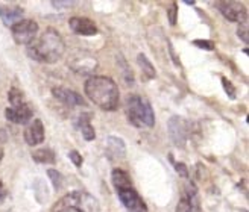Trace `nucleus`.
I'll return each mask as SVG.
<instances>
[{"mask_svg": "<svg viewBox=\"0 0 249 212\" xmlns=\"http://www.w3.org/2000/svg\"><path fill=\"white\" fill-rule=\"evenodd\" d=\"M66 52V44L62 36L52 28H47L38 40H34L28 46V55L38 62L53 64Z\"/></svg>", "mask_w": 249, "mask_h": 212, "instance_id": "f257e3e1", "label": "nucleus"}, {"mask_svg": "<svg viewBox=\"0 0 249 212\" xmlns=\"http://www.w3.org/2000/svg\"><path fill=\"white\" fill-rule=\"evenodd\" d=\"M85 94L104 111H116L119 106V86L107 76H94L85 82Z\"/></svg>", "mask_w": 249, "mask_h": 212, "instance_id": "f03ea898", "label": "nucleus"}, {"mask_svg": "<svg viewBox=\"0 0 249 212\" xmlns=\"http://www.w3.org/2000/svg\"><path fill=\"white\" fill-rule=\"evenodd\" d=\"M126 117L135 128H152L155 123V115L147 98L140 96H129L126 100Z\"/></svg>", "mask_w": 249, "mask_h": 212, "instance_id": "7ed1b4c3", "label": "nucleus"}, {"mask_svg": "<svg viewBox=\"0 0 249 212\" xmlns=\"http://www.w3.org/2000/svg\"><path fill=\"white\" fill-rule=\"evenodd\" d=\"M56 203L64 205V206H73L82 212H99L97 198L85 191H73L64 196Z\"/></svg>", "mask_w": 249, "mask_h": 212, "instance_id": "20e7f679", "label": "nucleus"}, {"mask_svg": "<svg viewBox=\"0 0 249 212\" xmlns=\"http://www.w3.org/2000/svg\"><path fill=\"white\" fill-rule=\"evenodd\" d=\"M11 31H12V36H14V41L17 44L29 46L35 40L36 32H38V24L34 20H21L17 24H14Z\"/></svg>", "mask_w": 249, "mask_h": 212, "instance_id": "39448f33", "label": "nucleus"}, {"mask_svg": "<svg viewBox=\"0 0 249 212\" xmlns=\"http://www.w3.org/2000/svg\"><path fill=\"white\" fill-rule=\"evenodd\" d=\"M169 135L178 147H184L189 136V121L182 117H172L167 123Z\"/></svg>", "mask_w": 249, "mask_h": 212, "instance_id": "423d86ee", "label": "nucleus"}, {"mask_svg": "<svg viewBox=\"0 0 249 212\" xmlns=\"http://www.w3.org/2000/svg\"><path fill=\"white\" fill-rule=\"evenodd\" d=\"M222 16L225 17L230 21H235V23H246L248 14H246V8L242 3L237 2H220L217 3Z\"/></svg>", "mask_w": 249, "mask_h": 212, "instance_id": "0eeeda50", "label": "nucleus"}, {"mask_svg": "<svg viewBox=\"0 0 249 212\" xmlns=\"http://www.w3.org/2000/svg\"><path fill=\"white\" fill-rule=\"evenodd\" d=\"M5 115L9 121L16 123V124H26L34 117V109H32L31 103L23 102L16 106H9L5 111Z\"/></svg>", "mask_w": 249, "mask_h": 212, "instance_id": "6e6552de", "label": "nucleus"}, {"mask_svg": "<svg viewBox=\"0 0 249 212\" xmlns=\"http://www.w3.org/2000/svg\"><path fill=\"white\" fill-rule=\"evenodd\" d=\"M177 212H201L199 208V198L195 185H187V188L179 198V203L177 206Z\"/></svg>", "mask_w": 249, "mask_h": 212, "instance_id": "1a4fd4ad", "label": "nucleus"}, {"mask_svg": "<svg viewBox=\"0 0 249 212\" xmlns=\"http://www.w3.org/2000/svg\"><path fill=\"white\" fill-rule=\"evenodd\" d=\"M70 67L76 71V73H81V74H89V73H93L97 67V61L93 55L90 53H81V55H76L73 56L71 61H70Z\"/></svg>", "mask_w": 249, "mask_h": 212, "instance_id": "9d476101", "label": "nucleus"}, {"mask_svg": "<svg viewBox=\"0 0 249 212\" xmlns=\"http://www.w3.org/2000/svg\"><path fill=\"white\" fill-rule=\"evenodd\" d=\"M119 198L122 200V203L124 205V208H128L131 211H146V206L143 205L140 196L137 194V191L134 190V186H129V188L124 190H119Z\"/></svg>", "mask_w": 249, "mask_h": 212, "instance_id": "9b49d317", "label": "nucleus"}, {"mask_svg": "<svg viewBox=\"0 0 249 212\" xmlns=\"http://www.w3.org/2000/svg\"><path fill=\"white\" fill-rule=\"evenodd\" d=\"M69 24H70V29L74 33H78V35L90 36V35H96L97 33L96 24L90 18H85V17H73V18H70Z\"/></svg>", "mask_w": 249, "mask_h": 212, "instance_id": "f8f14e48", "label": "nucleus"}, {"mask_svg": "<svg viewBox=\"0 0 249 212\" xmlns=\"http://www.w3.org/2000/svg\"><path fill=\"white\" fill-rule=\"evenodd\" d=\"M24 140L29 146H36L44 141V126L41 120L35 118L24 130Z\"/></svg>", "mask_w": 249, "mask_h": 212, "instance_id": "ddd939ff", "label": "nucleus"}, {"mask_svg": "<svg viewBox=\"0 0 249 212\" xmlns=\"http://www.w3.org/2000/svg\"><path fill=\"white\" fill-rule=\"evenodd\" d=\"M53 96L58 98V100H61L62 103H66L69 106H85V102L84 98L76 93V91H71L69 88H53L52 90Z\"/></svg>", "mask_w": 249, "mask_h": 212, "instance_id": "4468645a", "label": "nucleus"}, {"mask_svg": "<svg viewBox=\"0 0 249 212\" xmlns=\"http://www.w3.org/2000/svg\"><path fill=\"white\" fill-rule=\"evenodd\" d=\"M0 18L6 24V26L12 28L14 24L23 20V9L20 6H3L0 5Z\"/></svg>", "mask_w": 249, "mask_h": 212, "instance_id": "2eb2a0df", "label": "nucleus"}, {"mask_svg": "<svg viewBox=\"0 0 249 212\" xmlns=\"http://www.w3.org/2000/svg\"><path fill=\"white\" fill-rule=\"evenodd\" d=\"M107 148H108L109 158H113V159H120L126 155V146H124L123 140L117 138V136H108Z\"/></svg>", "mask_w": 249, "mask_h": 212, "instance_id": "dca6fc26", "label": "nucleus"}, {"mask_svg": "<svg viewBox=\"0 0 249 212\" xmlns=\"http://www.w3.org/2000/svg\"><path fill=\"white\" fill-rule=\"evenodd\" d=\"M113 183L114 186L119 190H124V188H129V186H132V182L129 179V174L126 171H123V170H114L113 171Z\"/></svg>", "mask_w": 249, "mask_h": 212, "instance_id": "f3484780", "label": "nucleus"}, {"mask_svg": "<svg viewBox=\"0 0 249 212\" xmlns=\"http://www.w3.org/2000/svg\"><path fill=\"white\" fill-rule=\"evenodd\" d=\"M32 159L35 162H40V164H55V153L51 148H40L32 155Z\"/></svg>", "mask_w": 249, "mask_h": 212, "instance_id": "a211bd4d", "label": "nucleus"}, {"mask_svg": "<svg viewBox=\"0 0 249 212\" xmlns=\"http://www.w3.org/2000/svg\"><path fill=\"white\" fill-rule=\"evenodd\" d=\"M137 62H139V65L142 67V70H143V73L146 74L147 78H151V79H154L155 76H157V73H155V68H154V65L151 64V61H149L143 53H140L139 55V58H137Z\"/></svg>", "mask_w": 249, "mask_h": 212, "instance_id": "6ab92c4d", "label": "nucleus"}, {"mask_svg": "<svg viewBox=\"0 0 249 212\" xmlns=\"http://www.w3.org/2000/svg\"><path fill=\"white\" fill-rule=\"evenodd\" d=\"M81 130H82V135L87 141H93L96 138V132L90 124V118L81 117Z\"/></svg>", "mask_w": 249, "mask_h": 212, "instance_id": "aec40b11", "label": "nucleus"}, {"mask_svg": "<svg viewBox=\"0 0 249 212\" xmlns=\"http://www.w3.org/2000/svg\"><path fill=\"white\" fill-rule=\"evenodd\" d=\"M47 174H49V178H51V180H52V183H53V188H55V190L62 188V185H64V179H62V174H61L59 171L51 168V170H47Z\"/></svg>", "mask_w": 249, "mask_h": 212, "instance_id": "412c9836", "label": "nucleus"}, {"mask_svg": "<svg viewBox=\"0 0 249 212\" xmlns=\"http://www.w3.org/2000/svg\"><path fill=\"white\" fill-rule=\"evenodd\" d=\"M8 98H9V103L11 106H16V105H20L24 102V96L20 90L17 88H11L9 90V94H8Z\"/></svg>", "mask_w": 249, "mask_h": 212, "instance_id": "4be33fe9", "label": "nucleus"}, {"mask_svg": "<svg viewBox=\"0 0 249 212\" xmlns=\"http://www.w3.org/2000/svg\"><path fill=\"white\" fill-rule=\"evenodd\" d=\"M169 159L172 161V164H173V167H175V170H177V173L179 174V176H182V178H189V171H187V167H185L184 164H181V162H175V161H173L172 155L169 156Z\"/></svg>", "mask_w": 249, "mask_h": 212, "instance_id": "5701e85b", "label": "nucleus"}, {"mask_svg": "<svg viewBox=\"0 0 249 212\" xmlns=\"http://www.w3.org/2000/svg\"><path fill=\"white\" fill-rule=\"evenodd\" d=\"M177 16H178V5L172 3V6L167 9V17H169V21H170L172 26H175L177 24Z\"/></svg>", "mask_w": 249, "mask_h": 212, "instance_id": "b1692460", "label": "nucleus"}, {"mask_svg": "<svg viewBox=\"0 0 249 212\" xmlns=\"http://www.w3.org/2000/svg\"><path fill=\"white\" fill-rule=\"evenodd\" d=\"M193 44L197 46V47H201V49H205V50H213V49H214V43L208 41V40H195Z\"/></svg>", "mask_w": 249, "mask_h": 212, "instance_id": "393cba45", "label": "nucleus"}, {"mask_svg": "<svg viewBox=\"0 0 249 212\" xmlns=\"http://www.w3.org/2000/svg\"><path fill=\"white\" fill-rule=\"evenodd\" d=\"M237 33H239V38H242L245 44L249 43V36H248V23L240 24L239 29H237Z\"/></svg>", "mask_w": 249, "mask_h": 212, "instance_id": "a878e982", "label": "nucleus"}, {"mask_svg": "<svg viewBox=\"0 0 249 212\" xmlns=\"http://www.w3.org/2000/svg\"><path fill=\"white\" fill-rule=\"evenodd\" d=\"M222 83H223V88H225L227 94H228L231 98H234V97H235V88L232 86V83H231L227 78H222Z\"/></svg>", "mask_w": 249, "mask_h": 212, "instance_id": "bb28decb", "label": "nucleus"}, {"mask_svg": "<svg viewBox=\"0 0 249 212\" xmlns=\"http://www.w3.org/2000/svg\"><path fill=\"white\" fill-rule=\"evenodd\" d=\"M69 158H70V161H71L76 167H81V165H82V155H81L78 150H71V152L69 153Z\"/></svg>", "mask_w": 249, "mask_h": 212, "instance_id": "cd10ccee", "label": "nucleus"}, {"mask_svg": "<svg viewBox=\"0 0 249 212\" xmlns=\"http://www.w3.org/2000/svg\"><path fill=\"white\" fill-rule=\"evenodd\" d=\"M52 212H82L76 208H73V206H64V205H59L56 203L52 209Z\"/></svg>", "mask_w": 249, "mask_h": 212, "instance_id": "c85d7f7f", "label": "nucleus"}, {"mask_svg": "<svg viewBox=\"0 0 249 212\" xmlns=\"http://www.w3.org/2000/svg\"><path fill=\"white\" fill-rule=\"evenodd\" d=\"M6 197H8V190H6V186L3 185V182L0 180V203H2Z\"/></svg>", "mask_w": 249, "mask_h": 212, "instance_id": "c756f323", "label": "nucleus"}, {"mask_svg": "<svg viewBox=\"0 0 249 212\" xmlns=\"http://www.w3.org/2000/svg\"><path fill=\"white\" fill-rule=\"evenodd\" d=\"M52 5L55 6V8H64V6H71L73 5V2H52Z\"/></svg>", "mask_w": 249, "mask_h": 212, "instance_id": "7c9ffc66", "label": "nucleus"}, {"mask_svg": "<svg viewBox=\"0 0 249 212\" xmlns=\"http://www.w3.org/2000/svg\"><path fill=\"white\" fill-rule=\"evenodd\" d=\"M3 158V146H2V143H0V159Z\"/></svg>", "mask_w": 249, "mask_h": 212, "instance_id": "2f4dec72", "label": "nucleus"}]
</instances>
